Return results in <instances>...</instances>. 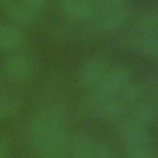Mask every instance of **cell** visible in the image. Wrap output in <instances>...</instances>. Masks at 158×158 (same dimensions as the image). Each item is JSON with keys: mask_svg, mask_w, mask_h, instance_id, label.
Wrapping results in <instances>:
<instances>
[{"mask_svg": "<svg viewBox=\"0 0 158 158\" xmlns=\"http://www.w3.org/2000/svg\"><path fill=\"white\" fill-rule=\"evenodd\" d=\"M32 146L40 158H68V135L62 114L47 109L33 116L28 127Z\"/></svg>", "mask_w": 158, "mask_h": 158, "instance_id": "obj_1", "label": "cell"}, {"mask_svg": "<svg viewBox=\"0 0 158 158\" xmlns=\"http://www.w3.org/2000/svg\"><path fill=\"white\" fill-rule=\"evenodd\" d=\"M131 81V70L127 67H115L106 72L100 83L94 88L93 93L85 101L88 112H98L99 106L109 98L115 96L126 84Z\"/></svg>", "mask_w": 158, "mask_h": 158, "instance_id": "obj_2", "label": "cell"}, {"mask_svg": "<svg viewBox=\"0 0 158 158\" xmlns=\"http://www.w3.org/2000/svg\"><path fill=\"white\" fill-rule=\"evenodd\" d=\"M118 133L121 135L125 146H137V144H149L152 143L148 128L138 123L131 116L123 117L117 122Z\"/></svg>", "mask_w": 158, "mask_h": 158, "instance_id": "obj_3", "label": "cell"}, {"mask_svg": "<svg viewBox=\"0 0 158 158\" xmlns=\"http://www.w3.org/2000/svg\"><path fill=\"white\" fill-rule=\"evenodd\" d=\"M5 74L12 81H23L32 77L35 72L33 60L22 53H14L11 54L4 65Z\"/></svg>", "mask_w": 158, "mask_h": 158, "instance_id": "obj_4", "label": "cell"}, {"mask_svg": "<svg viewBox=\"0 0 158 158\" xmlns=\"http://www.w3.org/2000/svg\"><path fill=\"white\" fill-rule=\"evenodd\" d=\"M107 72V63L101 57H95L86 60L79 69L78 80L81 86L91 89L95 88Z\"/></svg>", "mask_w": 158, "mask_h": 158, "instance_id": "obj_5", "label": "cell"}, {"mask_svg": "<svg viewBox=\"0 0 158 158\" xmlns=\"http://www.w3.org/2000/svg\"><path fill=\"white\" fill-rule=\"evenodd\" d=\"M130 16V11L125 7L109 10L95 22L94 31L96 33H109L117 31L128 22Z\"/></svg>", "mask_w": 158, "mask_h": 158, "instance_id": "obj_6", "label": "cell"}, {"mask_svg": "<svg viewBox=\"0 0 158 158\" xmlns=\"http://www.w3.org/2000/svg\"><path fill=\"white\" fill-rule=\"evenodd\" d=\"M62 10L67 17L84 21L95 16L99 10V4L98 0H69L62 5Z\"/></svg>", "mask_w": 158, "mask_h": 158, "instance_id": "obj_7", "label": "cell"}, {"mask_svg": "<svg viewBox=\"0 0 158 158\" xmlns=\"http://www.w3.org/2000/svg\"><path fill=\"white\" fill-rule=\"evenodd\" d=\"M95 144L86 133H75L68 139V158H94Z\"/></svg>", "mask_w": 158, "mask_h": 158, "instance_id": "obj_8", "label": "cell"}, {"mask_svg": "<svg viewBox=\"0 0 158 158\" xmlns=\"http://www.w3.org/2000/svg\"><path fill=\"white\" fill-rule=\"evenodd\" d=\"M128 44L136 52L148 56L158 57V35L148 32H138L128 38Z\"/></svg>", "mask_w": 158, "mask_h": 158, "instance_id": "obj_9", "label": "cell"}, {"mask_svg": "<svg viewBox=\"0 0 158 158\" xmlns=\"http://www.w3.org/2000/svg\"><path fill=\"white\" fill-rule=\"evenodd\" d=\"M23 33L16 25H0V51L15 52L23 44Z\"/></svg>", "mask_w": 158, "mask_h": 158, "instance_id": "obj_10", "label": "cell"}, {"mask_svg": "<svg viewBox=\"0 0 158 158\" xmlns=\"http://www.w3.org/2000/svg\"><path fill=\"white\" fill-rule=\"evenodd\" d=\"M127 111V105L117 96L109 98L98 109V115L106 122H118L125 117Z\"/></svg>", "mask_w": 158, "mask_h": 158, "instance_id": "obj_11", "label": "cell"}, {"mask_svg": "<svg viewBox=\"0 0 158 158\" xmlns=\"http://www.w3.org/2000/svg\"><path fill=\"white\" fill-rule=\"evenodd\" d=\"M5 11L7 16L20 26H31L36 22V14L28 10L23 4L16 2V1H10L5 6Z\"/></svg>", "mask_w": 158, "mask_h": 158, "instance_id": "obj_12", "label": "cell"}, {"mask_svg": "<svg viewBox=\"0 0 158 158\" xmlns=\"http://www.w3.org/2000/svg\"><path fill=\"white\" fill-rule=\"evenodd\" d=\"M132 118H135L138 123H141L144 127L152 126L154 122L158 120V109L152 104V102H146V101H139L133 106V111L131 115Z\"/></svg>", "mask_w": 158, "mask_h": 158, "instance_id": "obj_13", "label": "cell"}, {"mask_svg": "<svg viewBox=\"0 0 158 158\" xmlns=\"http://www.w3.org/2000/svg\"><path fill=\"white\" fill-rule=\"evenodd\" d=\"M127 106H135L139 101H142L144 96V88L142 84L130 81L126 84L117 94H116Z\"/></svg>", "mask_w": 158, "mask_h": 158, "instance_id": "obj_14", "label": "cell"}, {"mask_svg": "<svg viewBox=\"0 0 158 158\" xmlns=\"http://www.w3.org/2000/svg\"><path fill=\"white\" fill-rule=\"evenodd\" d=\"M139 32H148L158 35V9L144 11L136 21Z\"/></svg>", "mask_w": 158, "mask_h": 158, "instance_id": "obj_15", "label": "cell"}, {"mask_svg": "<svg viewBox=\"0 0 158 158\" xmlns=\"http://www.w3.org/2000/svg\"><path fill=\"white\" fill-rule=\"evenodd\" d=\"M125 156L126 158H154V152L152 148V143L125 146Z\"/></svg>", "mask_w": 158, "mask_h": 158, "instance_id": "obj_16", "label": "cell"}, {"mask_svg": "<svg viewBox=\"0 0 158 158\" xmlns=\"http://www.w3.org/2000/svg\"><path fill=\"white\" fill-rule=\"evenodd\" d=\"M143 88H144V94H147L148 98L151 99L149 102H152L158 109V77L149 75Z\"/></svg>", "mask_w": 158, "mask_h": 158, "instance_id": "obj_17", "label": "cell"}, {"mask_svg": "<svg viewBox=\"0 0 158 158\" xmlns=\"http://www.w3.org/2000/svg\"><path fill=\"white\" fill-rule=\"evenodd\" d=\"M16 109V104L10 99L0 98V121L9 117Z\"/></svg>", "mask_w": 158, "mask_h": 158, "instance_id": "obj_18", "label": "cell"}, {"mask_svg": "<svg viewBox=\"0 0 158 158\" xmlns=\"http://www.w3.org/2000/svg\"><path fill=\"white\" fill-rule=\"evenodd\" d=\"M94 158H116V154L107 143H99L95 146Z\"/></svg>", "mask_w": 158, "mask_h": 158, "instance_id": "obj_19", "label": "cell"}, {"mask_svg": "<svg viewBox=\"0 0 158 158\" xmlns=\"http://www.w3.org/2000/svg\"><path fill=\"white\" fill-rule=\"evenodd\" d=\"M128 0H98L99 9H104L106 11L122 7Z\"/></svg>", "mask_w": 158, "mask_h": 158, "instance_id": "obj_20", "label": "cell"}, {"mask_svg": "<svg viewBox=\"0 0 158 158\" xmlns=\"http://www.w3.org/2000/svg\"><path fill=\"white\" fill-rule=\"evenodd\" d=\"M20 2L23 4L28 10H31L35 14L42 11L46 6V0H21Z\"/></svg>", "mask_w": 158, "mask_h": 158, "instance_id": "obj_21", "label": "cell"}, {"mask_svg": "<svg viewBox=\"0 0 158 158\" xmlns=\"http://www.w3.org/2000/svg\"><path fill=\"white\" fill-rule=\"evenodd\" d=\"M7 152V146L4 141H0V158H5Z\"/></svg>", "mask_w": 158, "mask_h": 158, "instance_id": "obj_22", "label": "cell"}, {"mask_svg": "<svg viewBox=\"0 0 158 158\" xmlns=\"http://www.w3.org/2000/svg\"><path fill=\"white\" fill-rule=\"evenodd\" d=\"M10 1H11V0H0V2H1V4L4 5V6H5V5L7 4V2H10Z\"/></svg>", "mask_w": 158, "mask_h": 158, "instance_id": "obj_23", "label": "cell"}, {"mask_svg": "<svg viewBox=\"0 0 158 158\" xmlns=\"http://www.w3.org/2000/svg\"><path fill=\"white\" fill-rule=\"evenodd\" d=\"M59 2H60V5H63V4H65V2H68L69 0H58Z\"/></svg>", "mask_w": 158, "mask_h": 158, "instance_id": "obj_24", "label": "cell"}, {"mask_svg": "<svg viewBox=\"0 0 158 158\" xmlns=\"http://www.w3.org/2000/svg\"><path fill=\"white\" fill-rule=\"evenodd\" d=\"M157 121H158V120H157Z\"/></svg>", "mask_w": 158, "mask_h": 158, "instance_id": "obj_25", "label": "cell"}]
</instances>
